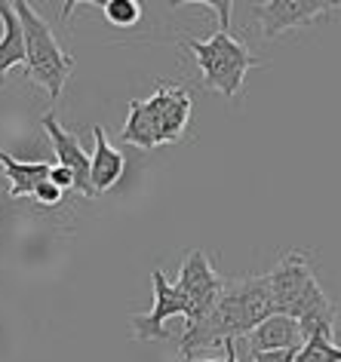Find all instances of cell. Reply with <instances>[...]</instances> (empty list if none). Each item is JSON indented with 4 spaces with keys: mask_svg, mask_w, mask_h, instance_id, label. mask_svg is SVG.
I'll use <instances>...</instances> for the list:
<instances>
[{
    "mask_svg": "<svg viewBox=\"0 0 341 362\" xmlns=\"http://www.w3.org/2000/svg\"><path fill=\"white\" fill-rule=\"evenodd\" d=\"M151 286H154V307L148 316H132V338L136 341H166L169 332L163 329L166 320L173 316H185L191 313V301L178 286H173L169 279L154 270L151 274Z\"/></svg>",
    "mask_w": 341,
    "mask_h": 362,
    "instance_id": "6",
    "label": "cell"
},
{
    "mask_svg": "<svg viewBox=\"0 0 341 362\" xmlns=\"http://www.w3.org/2000/svg\"><path fill=\"white\" fill-rule=\"evenodd\" d=\"M145 111L157 129V144L178 141L191 120V95L182 86L163 83L145 98Z\"/></svg>",
    "mask_w": 341,
    "mask_h": 362,
    "instance_id": "8",
    "label": "cell"
},
{
    "mask_svg": "<svg viewBox=\"0 0 341 362\" xmlns=\"http://www.w3.org/2000/svg\"><path fill=\"white\" fill-rule=\"evenodd\" d=\"M98 6L105 10V19L117 25V28H129V25H136L141 19V6L136 0H102Z\"/></svg>",
    "mask_w": 341,
    "mask_h": 362,
    "instance_id": "16",
    "label": "cell"
},
{
    "mask_svg": "<svg viewBox=\"0 0 341 362\" xmlns=\"http://www.w3.org/2000/svg\"><path fill=\"white\" fill-rule=\"evenodd\" d=\"M62 194H65L62 187H56L52 181H43V185L37 187V194H34V200L43 203V206H56L62 200Z\"/></svg>",
    "mask_w": 341,
    "mask_h": 362,
    "instance_id": "17",
    "label": "cell"
},
{
    "mask_svg": "<svg viewBox=\"0 0 341 362\" xmlns=\"http://www.w3.org/2000/svg\"><path fill=\"white\" fill-rule=\"evenodd\" d=\"M206 6L219 13V28H215L209 40L187 37L185 47L194 52V62L203 74V83L224 98H234L240 89H243L246 71H253L258 65V59H253L246 43L231 34V4L228 0H221V4H206Z\"/></svg>",
    "mask_w": 341,
    "mask_h": 362,
    "instance_id": "3",
    "label": "cell"
},
{
    "mask_svg": "<svg viewBox=\"0 0 341 362\" xmlns=\"http://www.w3.org/2000/svg\"><path fill=\"white\" fill-rule=\"evenodd\" d=\"M0 22H4V37H0V86H4L6 71L16 65H25V31L13 4H6V0H0Z\"/></svg>",
    "mask_w": 341,
    "mask_h": 362,
    "instance_id": "13",
    "label": "cell"
},
{
    "mask_svg": "<svg viewBox=\"0 0 341 362\" xmlns=\"http://www.w3.org/2000/svg\"><path fill=\"white\" fill-rule=\"evenodd\" d=\"M120 139L127 144H136L141 151L157 148V129L145 111V102H129V114H127V123H123Z\"/></svg>",
    "mask_w": 341,
    "mask_h": 362,
    "instance_id": "14",
    "label": "cell"
},
{
    "mask_svg": "<svg viewBox=\"0 0 341 362\" xmlns=\"http://www.w3.org/2000/svg\"><path fill=\"white\" fill-rule=\"evenodd\" d=\"M13 10L19 16L22 31H25V71H28V77L34 83L47 89L50 102L56 105L62 89L68 83V77H71V71H74V56H68V52L59 47L52 28L31 10V4L16 0Z\"/></svg>",
    "mask_w": 341,
    "mask_h": 362,
    "instance_id": "4",
    "label": "cell"
},
{
    "mask_svg": "<svg viewBox=\"0 0 341 362\" xmlns=\"http://www.w3.org/2000/svg\"><path fill=\"white\" fill-rule=\"evenodd\" d=\"M224 283H228V279H221L212 270L206 252H200V249L187 252L182 261V270H178V283H175L187 295V301H191L187 322H200L215 310V304H219V298L224 292Z\"/></svg>",
    "mask_w": 341,
    "mask_h": 362,
    "instance_id": "5",
    "label": "cell"
},
{
    "mask_svg": "<svg viewBox=\"0 0 341 362\" xmlns=\"http://www.w3.org/2000/svg\"><path fill=\"white\" fill-rule=\"evenodd\" d=\"M338 6L341 4H329V0H265V4H253V13L262 25V34L274 40L289 28H304L323 16H332Z\"/></svg>",
    "mask_w": 341,
    "mask_h": 362,
    "instance_id": "7",
    "label": "cell"
},
{
    "mask_svg": "<svg viewBox=\"0 0 341 362\" xmlns=\"http://www.w3.org/2000/svg\"><path fill=\"white\" fill-rule=\"evenodd\" d=\"M299 350H271V353H255L253 362H295Z\"/></svg>",
    "mask_w": 341,
    "mask_h": 362,
    "instance_id": "18",
    "label": "cell"
},
{
    "mask_svg": "<svg viewBox=\"0 0 341 362\" xmlns=\"http://www.w3.org/2000/svg\"><path fill=\"white\" fill-rule=\"evenodd\" d=\"M50 181L56 187H62V191H68V187H74V175H71V169H65V166H52V172H50Z\"/></svg>",
    "mask_w": 341,
    "mask_h": 362,
    "instance_id": "19",
    "label": "cell"
},
{
    "mask_svg": "<svg viewBox=\"0 0 341 362\" xmlns=\"http://www.w3.org/2000/svg\"><path fill=\"white\" fill-rule=\"evenodd\" d=\"M0 172H4V166H0Z\"/></svg>",
    "mask_w": 341,
    "mask_h": 362,
    "instance_id": "21",
    "label": "cell"
},
{
    "mask_svg": "<svg viewBox=\"0 0 341 362\" xmlns=\"http://www.w3.org/2000/svg\"><path fill=\"white\" fill-rule=\"evenodd\" d=\"M295 362H341V347H335L329 334H313L304 341Z\"/></svg>",
    "mask_w": 341,
    "mask_h": 362,
    "instance_id": "15",
    "label": "cell"
},
{
    "mask_svg": "<svg viewBox=\"0 0 341 362\" xmlns=\"http://www.w3.org/2000/svg\"><path fill=\"white\" fill-rule=\"evenodd\" d=\"M221 350H224L221 359H203V362H237V347H234V341H228ZM185 362H194V359H185Z\"/></svg>",
    "mask_w": 341,
    "mask_h": 362,
    "instance_id": "20",
    "label": "cell"
},
{
    "mask_svg": "<svg viewBox=\"0 0 341 362\" xmlns=\"http://www.w3.org/2000/svg\"><path fill=\"white\" fill-rule=\"evenodd\" d=\"M277 313L271 283L265 276H243L224 283V292L215 304V310L200 322H187L185 334L178 341L185 359L197 356L203 350L224 347L228 341L246 338L253 329H258L265 320H271Z\"/></svg>",
    "mask_w": 341,
    "mask_h": 362,
    "instance_id": "1",
    "label": "cell"
},
{
    "mask_svg": "<svg viewBox=\"0 0 341 362\" xmlns=\"http://www.w3.org/2000/svg\"><path fill=\"white\" fill-rule=\"evenodd\" d=\"M0 166H4V175H6V181H10V197L13 200L34 197L43 181H50V172H52V163H47V160L25 163V160L10 157L6 151H0Z\"/></svg>",
    "mask_w": 341,
    "mask_h": 362,
    "instance_id": "11",
    "label": "cell"
},
{
    "mask_svg": "<svg viewBox=\"0 0 341 362\" xmlns=\"http://www.w3.org/2000/svg\"><path fill=\"white\" fill-rule=\"evenodd\" d=\"M246 347H249V356H255V353H271V350H301L304 338H301L299 322L283 313H274L271 320H265L258 329L246 334Z\"/></svg>",
    "mask_w": 341,
    "mask_h": 362,
    "instance_id": "10",
    "label": "cell"
},
{
    "mask_svg": "<svg viewBox=\"0 0 341 362\" xmlns=\"http://www.w3.org/2000/svg\"><path fill=\"white\" fill-rule=\"evenodd\" d=\"M40 126L47 129L50 141H52L56 163L59 166H65V169H71V175H74V191L83 194V197H96L93 175H89V157H86V151L80 148V139L74 132H68L65 126L56 120V114H43Z\"/></svg>",
    "mask_w": 341,
    "mask_h": 362,
    "instance_id": "9",
    "label": "cell"
},
{
    "mask_svg": "<svg viewBox=\"0 0 341 362\" xmlns=\"http://www.w3.org/2000/svg\"><path fill=\"white\" fill-rule=\"evenodd\" d=\"M267 283H271L277 313L299 322L304 341L313 338V334H329L332 338L338 307L332 304L326 292L320 288L317 276H313V270H311V261L304 258L301 252L283 255L280 264L267 274Z\"/></svg>",
    "mask_w": 341,
    "mask_h": 362,
    "instance_id": "2",
    "label": "cell"
},
{
    "mask_svg": "<svg viewBox=\"0 0 341 362\" xmlns=\"http://www.w3.org/2000/svg\"><path fill=\"white\" fill-rule=\"evenodd\" d=\"M93 135H96V151H93V157H89V175H93V191L98 197V194L111 191V187L120 181L123 153L108 144V135H105L102 126H93Z\"/></svg>",
    "mask_w": 341,
    "mask_h": 362,
    "instance_id": "12",
    "label": "cell"
}]
</instances>
